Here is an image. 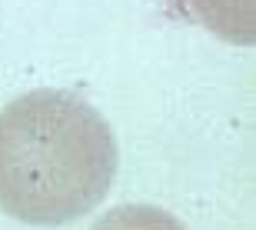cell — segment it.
<instances>
[{"mask_svg":"<svg viewBox=\"0 0 256 230\" xmlns=\"http://www.w3.org/2000/svg\"><path fill=\"white\" fill-rule=\"evenodd\" d=\"M116 137L70 90H30L0 110V210L64 227L96 210L116 177Z\"/></svg>","mask_w":256,"mask_h":230,"instance_id":"obj_1","label":"cell"},{"mask_svg":"<svg viewBox=\"0 0 256 230\" xmlns=\"http://www.w3.org/2000/svg\"><path fill=\"white\" fill-rule=\"evenodd\" d=\"M193 17L226 44H256V0H186Z\"/></svg>","mask_w":256,"mask_h":230,"instance_id":"obj_2","label":"cell"},{"mask_svg":"<svg viewBox=\"0 0 256 230\" xmlns=\"http://www.w3.org/2000/svg\"><path fill=\"white\" fill-rule=\"evenodd\" d=\"M90 230H186L173 213L153 207V203H120L110 207L104 217H96Z\"/></svg>","mask_w":256,"mask_h":230,"instance_id":"obj_3","label":"cell"}]
</instances>
